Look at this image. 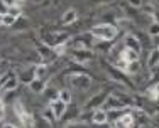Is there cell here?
I'll use <instances>...</instances> for the list:
<instances>
[{
	"label": "cell",
	"instance_id": "30bf717a",
	"mask_svg": "<svg viewBox=\"0 0 159 128\" xmlns=\"http://www.w3.org/2000/svg\"><path fill=\"white\" fill-rule=\"evenodd\" d=\"M107 120H108V115H107V111H103V110H98V111H95V115H93V122L98 123V125L107 123Z\"/></svg>",
	"mask_w": 159,
	"mask_h": 128
},
{
	"label": "cell",
	"instance_id": "2e32d148",
	"mask_svg": "<svg viewBox=\"0 0 159 128\" xmlns=\"http://www.w3.org/2000/svg\"><path fill=\"white\" fill-rule=\"evenodd\" d=\"M157 34H159V22H154V24L149 27V36L154 37V36H157Z\"/></svg>",
	"mask_w": 159,
	"mask_h": 128
},
{
	"label": "cell",
	"instance_id": "9a60e30c",
	"mask_svg": "<svg viewBox=\"0 0 159 128\" xmlns=\"http://www.w3.org/2000/svg\"><path fill=\"white\" fill-rule=\"evenodd\" d=\"M16 20H17V17L10 15V14H5V15H3L2 24H3V25H12V24H16Z\"/></svg>",
	"mask_w": 159,
	"mask_h": 128
},
{
	"label": "cell",
	"instance_id": "5bb4252c",
	"mask_svg": "<svg viewBox=\"0 0 159 128\" xmlns=\"http://www.w3.org/2000/svg\"><path fill=\"white\" fill-rule=\"evenodd\" d=\"M147 96H149L151 100H157L159 98V86H152V88L147 89Z\"/></svg>",
	"mask_w": 159,
	"mask_h": 128
},
{
	"label": "cell",
	"instance_id": "44dd1931",
	"mask_svg": "<svg viewBox=\"0 0 159 128\" xmlns=\"http://www.w3.org/2000/svg\"><path fill=\"white\" fill-rule=\"evenodd\" d=\"M2 2H3V5H5L7 9H9V7H12L14 3H16V0H2Z\"/></svg>",
	"mask_w": 159,
	"mask_h": 128
},
{
	"label": "cell",
	"instance_id": "7a4b0ae2",
	"mask_svg": "<svg viewBox=\"0 0 159 128\" xmlns=\"http://www.w3.org/2000/svg\"><path fill=\"white\" fill-rule=\"evenodd\" d=\"M66 108H68V105L63 103L59 98L51 101V111H52V116H54V118H61L64 115V111H66Z\"/></svg>",
	"mask_w": 159,
	"mask_h": 128
},
{
	"label": "cell",
	"instance_id": "e0dca14e",
	"mask_svg": "<svg viewBox=\"0 0 159 128\" xmlns=\"http://www.w3.org/2000/svg\"><path fill=\"white\" fill-rule=\"evenodd\" d=\"M9 14H10V15H14V17H19V15H20V9L16 7V5H12V7H9Z\"/></svg>",
	"mask_w": 159,
	"mask_h": 128
},
{
	"label": "cell",
	"instance_id": "8992f818",
	"mask_svg": "<svg viewBox=\"0 0 159 128\" xmlns=\"http://www.w3.org/2000/svg\"><path fill=\"white\" fill-rule=\"evenodd\" d=\"M92 58H93L92 52H88L86 49H80V52H76V54H75V61H78L80 64H86Z\"/></svg>",
	"mask_w": 159,
	"mask_h": 128
},
{
	"label": "cell",
	"instance_id": "9c48e42d",
	"mask_svg": "<svg viewBox=\"0 0 159 128\" xmlns=\"http://www.w3.org/2000/svg\"><path fill=\"white\" fill-rule=\"evenodd\" d=\"M16 113H17V116L20 118V122L24 123V125L29 122V115H27V111L24 110V106H22L20 103H16Z\"/></svg>",
	"mask_w": 159,
	"mask_h": 128
},
{
	"label": "cell",
	"instance_id": "ac0fdd59",
	"mask_svg": "<svg viewBox=\"0 0 159 128\" xmlns=\"http://www.w3.org/2000/svg\"><path fill=\"white\" fill-rule=\"evenodd\" d=\"M52 49H54L56 54H64V51H66V44H59V46H54Z\"/></svg>",
	"mask_w": 159,
	"mask_h": 128
},
{
	"label": "cell",
	"instance_id": "7402d4cb",
	"mask_svg": "<svg viewBox=\"0 0 159 128\" xmlns=\"http://www.w3.org/2000/svg\"><path fill=\"white\" fill-rule=\"evenodd\" d=\"M154 19H156V22H159V9L154 12Z\"/></svg>",
	"mask_w": 159,
	"mask_h": 128
},
{
	"label": "cell",
	"instance_id": "6da1fadb",
	"mask_svg": "<svg viewBox=\"0 0 159 128\" xmlns=\"http://www.w3.org/2000/svg\"><path fill=\"white\" fill-rule=\"evenodd\" d=\"M90 32H92V36H95L100 41H112L117 36V27L112 24H98Z\"/></svg>",
	"mask_w": 159,
	"mask_h": 128
},
{
	"label": "cell",
	"instance_id": "d6986e66",
	"mask_svg": "<svg viewBox=\"0 0 159 128\" xmlns=\"http://www.w3.org/2000/svg\"><path fill=\"white\" fill-rule=\"evenodd\" d=\"M129 3L134 5V7H141L142 5V0H129Z\"/></svg>",
	"mask_w": 159,
	"mask_h": 128
},
{
	"label": "cell",
	"instance_id": "277c9868",
	"mask_svg": "<svg viewBox=\"0 0 159 128\" xmlns=\"http://www.w3.org/2000/svg\"><path fill=\"white\" fill-rule=\"evenodd\" d=\"M71 83H73L76 88L80 89H88L90 88V84H92V81H90V78L88 76H71Z\"/></svg>",
	"mask_w": 159,
	"mask_h": 128
},
{
	"label": "cell",
	"instance_id": "52a82bcc",
	"mask_svg": "<svg viewBox=\"0 0 159 128\" xmlns=\"http://www.w3.org/2000/svg\"><path fill=\"white\" fill-rule=\"evenodd\" d=\"M29 88H31V91H34V93H43L44 88H46V84H44V79H32L29 83Z\"/></svg>",
	"mask_w": 159,
	"mask_h": 128
},
{
	"label": "cell",
	"instance_id": "8fae6325",
	"mask_svg": "<svg viewBox=\"0 0 159 128\" xmlns=\"http://www.w3.org/2000/svg\"><path fill=\"white\" fill-rule=\"evenodd\" d=\"M125 46L135 49L137 52H141V42H139V41L135 39L134 36H127V37H125Z\"/></svg>",
	"mask_w": 159,
	"mask_h": 128
},
{
	"label": "cell",
	"instance_id": "ffe728a7",
	"mask_svg": "<svg viewBox=\"0 0 159 128\" xmlns=\"http://www.w3.org/2000/svg\"><path fill=\"white\" fill-rule=\"evenodd\" d=\"M3 115H5V106H3L2 100H0V120H3Z\"/></svg>",
	"mask_w": 159,
	"mask_h": 128
},
{
	"label": "cell",
	"instance_id": "7c38bea8",
	"mask_svg": "<svg viewBox=\"0 0 159 128\" xmlns=\"http://www.w3.org/2000/svg\"><path fill=\"white\" fill-rule=\"evenodd\" d=\"M46 64H39V66H36V69H34V76H36V79H44V76H46Z\"/></svg>",
	"mask_w": 159,
	"mask_h": 128
},
{
	"label": "cell",
	"instance_id": "603a6c76",
	"mask_svg": "<svg viewBox=\"0 0 159 128\" xmlns=\"http://www.w3.org/2000/svg\"><path fill=\"white\" fill-rule=\"evenodd\" d=\"M3 128H16V126H12V125H5Z\"/></svg>",
	"mask_w": 159,
	"mask_h": 128
},
{
	"label": "cell",
	"instance_id": "3957f363",
	"mask_svg": "<svg viewBox=\"0 0 159 128\" xmlns=\"http://www.w3.org/2000/svg\"><path fill=\"white\" fill-rule=\"evenodd\" d=\"M19 84V78L16 74H9V76L3 78V86L0 88V93H5V91H12V89H16Z\"/></svg>",
	"mask_w": 159,
	"mask_h": 128
},
{
	"label": "cell",
	"instance_id": "d4e9b609",
	"mask_svg": "<svg viewBox=\"0 0 159 128\" xmlns=\"http://www.w3.org/2000/svg\"><path fill=\"white\" fill-rule=\"evenodd\" d=\"M157 49H159V47H157ZM157 52H159V51H157Z\"/></svg>",
	"mask_w": 159,
	"mask_h": 128
},
{
	"label": "cell",
	"instance_id": "4fadbf2b",
	"mask_svg": "<svg viewBox=\"0 0 159 128\" xmlns=\"http://www.w3.org/2000/svg\"><path fill=\"white\" fill-rule=\"evenodd\" d=\"M59 100L63 101V103H66V105H70V101H71V93L68 91V89H61L59 91Z\"/></svg>",
	"mask_w": 159,
	"mask_h": 128
},
{
	"label": "cell",
	"instance_id": "cb8c5ba5",
	"mask_svg": "<svg viewBox=\"0 0 159 128\" xmlns=\"http://www.w3.org/2000/svg\"><path fill=\"white\" fill-rule=\"evenodd\" d=\"M2 20H3V15H2V14H0V24H2Z\"/></svg>",
	"mask_w": 159,
	"mask_h": 128
},
{
	"label": "cell",
	"instance_id": "5b68a950",
	"mask_svg": "<svg viewBox=\"0 0 159 128\" xmlns=\"http://www.w3.org/2000/svg\"><path fill=\"white\" fill-rule=\"evenodd\" d=\"M115 126L117 128H132V126H134V116H132V115L120 116V118L115 122Z\"/></svg>",
	"mask_w": 159,
	"mask_h": 128
},
{
	"label": "cell",
	"instance_id": "ba28073f",
	"mask_svg": "<svg viewBox=\"0 0 159 128\" xmlns=\"http://www.w3.org/2000/svg\"><path fill=\"white\" fill-rule=\"evenodd\" d=\"M76 19H78L76 10H75V9H70V10H66V12H64V15H63V24H73Z\"/></svg>",
	"mask_w": 159,
	"mask_h": 128
}]
</instances>
